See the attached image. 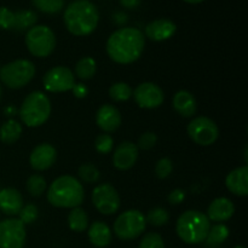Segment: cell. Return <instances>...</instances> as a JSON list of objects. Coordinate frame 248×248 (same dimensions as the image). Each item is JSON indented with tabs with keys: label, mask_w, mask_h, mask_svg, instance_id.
<instances>
[{
	"label": "cell",
	"mask_w": 248,
	"mask_h": 248,
	"mask_svg": "<svg viewBox=\"0 0 248 248\" xmlns=\"http://www.w3.org/2000/svg\"><path fill=\"white\" fill-rule=\"evenodd\" d=\"M145 38L142 31L125 27L114 31L107 40V53L119 64H130L142 56Z\"/></svg>",
	"instance_id": "obj_1"
},
{
	"label": "cell",
	"mask_w": 248,
	"mask_h": 248,
	"mask_svg": "<svg viewBox=\"0 0 248 248\" xmlns=\"http://www.w3.org/2000/svg\"><path fill=\"white\" fill-rule=\"evenodd\" d=\"M63 19L69 33L86 36L93 33L98 26L99 12L90 0H74L65 9Z\"/></svg>",
	"instance_id": "obj_2"
},
{
	"label": "cell",
	"mask_w": 248,
	"mask_h": 248,
	"mask_svg": "<svg viewBox=\"0 0 248 248\" xmlns=\"http://www.w3.org/2000/svg\"><path fill=\"white\" fill-rule=\"evenodd\" d=\"M85 198L82 184L72 176H61L51 183L47 200L58 208L79 207Z\"/></svg>",
	"instance_id": "obj_3"
},
{
	"label": "cell",
	"mask_w": 248,
	"mask_h": 248,
	"mask_svg": "<svg viewBox=\"0 0 248 248\" xmlns=\"http://www.w3.org/2000/svg\"><path fill=\"white\" fill-rule=\"evenodd\" d=\"M210 228V219L205 213L190 210L179 216L176 224V232L179 239L186 244L198 245L206 241Z\"/></svg>",
	"instance_id": "obj_4"
},
{
	"label": "cell",
	"mask_w": 248,
	"mask_h": 248,
	"mask_svg": "<svg viewBox=\"0 0 248 248\" xmlns=\"http://www.w3.org/2000/svg\"><path fill=\"white\" fill-rule=\"evenodd\" d=\"M51 102L44 92L34 91L26 97L19 109L22 123L28 127H39L50 118Z\"/></svg>",
	"instance_id": "obj_5"
},
{
	"label": "cell",
	"mask_w": 248,
	"mask_h": 248,
	"mask_svg": "<svg viewBox=\"0 0 248 248\" xmlns=\"http://www.w3.org/2000/svg\"><path fill=\"white\" fill-rule=\"evenodd\" d=\"M35 75V67L28 60H17L0 68V80L5 86L18 90L26 86Z\"/></svg>",
	"instance_id": "obj_6"
},
{
	"label": "cell",
	"mask_w": 248,
	"mask_h": 248,
	"mask_svg": "<svg viewBox=\"0 0 248 248\" xmlns=\"http://www.w3.org/2000/svg\"><path fill=\"white\" fill-rule=\"evenodd\" d=\"M26 45L35 57H48L55 51L56 36L47 26H34L26 34Z\"/></svg>",
	"instance_id": "obj_7"
},
{
	"label": "cell",
	"mask_w": 248,
	"mask_h": 248,
	"mask_svg": "<svg viewBox=\"0 0 248 248\" xmlns=\"http://www.w3.org/2000/svg\"><path fill=\"white\" fill-rule=\"evenodd\" d=\"M147 228L145 217L138 210H128L121 213L114 223V232L124 241L137 239Z\"/></svg>",
	"instance_id": "obj_8"
},
{
	"label": "cell",
	"mask_w": 248,
	"mask_h": 248,
	"mask_svg": "<svg viewBox=\"0 0 248 248\" xmlns=\"http://www.w3.org/2000/svg\"><path fill=\"white\" fill-rule=\"evenodd\" d=\"M188 135L194 143L202 147L213 144L219 137V128L207 116H198L188 125Z\"/></svg>",
	"instance_id": "obj_9"
},
{
	"label": "cell",
	"mask_w": 248,
	"mask_h": 248,
	"mask_svg": "<svg viewBox=\"0 0 248 248\" xmlns=\"http://www.w3.org/2000/svg\"><path fill=\"white\" fill-rule=\"evenodd\" d=\"M92 202L99 213L110 216L120 208V196L111 184L103 183L97 186L92 191Z\"/></svg>",
	"instance_id": "obj_10"
},
{
	"label": "cell",
	"mask_w": 248,
	"mask_h": 248,
	"mask_svg": "<svg viewBox=\"0 0 248 248\" xmlns=\"http://www.w3.org/2000/svg\"><path fill=\"white\" fill-rule=\"evenodd\" d=\"M26 244V228L17 218L0 222V248H23Z\"/></svg>",
	"instance_id": "obj_11"
},
{
	"label": "cell",
	"mask_w": 248,
	"mask_h": 248,
	"mask_svg": "<svg viewBox=\"0 0 248 248\" xmlns=\"http://www.w3.org/2000/svg\"><path fill=\"white\" fill-rule=\"evenodd\" d=\"M44 87L48 92L58 93V92H67L74 87L75 77L72 70L63 65L53 67L48 70L43 79Z\"/></svg>",
	"instance_id": "obj_12"
},
{
	"label": "cell",
	"mask_w": 248,
	"mask_h": 248,
	"mask_svg": "<svg viewBox=\"0 0 248 248\" xmlns=\"http://www.w3.org/2000/svg\"><path fill=\"white\" fill-rule=\"evenodd\" d=\"M138 107L144 109H155L159 108L164 103L165 94L161 87L157 86L154 82H143L138 85L132 92Z\"/></svg>",
	"instance_id": "obj_13"
},
{
	"label": "cell",
	"mask_w": 248,
	"mask_h": 248,
	"mask_svg": "<svg viewBox=\"0 0 248 248\" xmlns=\"http://www.w3.org/2000/svg\"><path fill=\"white\" fill-rule=\"evenodd\" d=\"M56 159H57V152L55 147L48 143H41L36 145L31 153L29 162L31 169L35 171H45L55 164Z\"/></svg>",
	"instance_id": "obj_14"
},
{
	"label": "cell",
	"mask_w": 248,
	"mask_h": 248,
	"mask_svg": "<svg viewBox=\"0 0 248 248\" xmlns=\"http://www.w3.org/2000/svg\"><path fill=\"white\" fill-rule=\"evenodd\" d=\"M140 149L132 142H123L118 145L113 154V165L120 171H127L132 169L138 159Z\"/></svg>",
	"instance_id": "obj_15"
},
{
	"label": "cell",
	"mask_w": 248,
	"mask_h": 248,
	"mask_svg": "<svg viewBox=\"0 0 248 248\" xmlns=\"http://www.w3.org/2000/svg\"><path fill=\"white\" fill-rule=\"evenodd\" d=\"M96 124L106 133L114 132L121 125V114L111 104H104L96 114Z\"/></svg>",
	"instance_id": "obj_16"
},
{
	"label": "cell",
	"mask_w": 248,
	"mask_h": 248,
	"mask_svg": "<svg viewBox=\"0 0 248 248\" xmlns=\"http://www.w3.org/2000/svg\"><path fill=\"white\" fill-rule=\"evenodd\" d=\"M177 31L174 22L167 18H159L145 27V35L153 41H164L172 38Z\"/></svg>",
	"instance_id": "obj_17"
},
{
	"label": "cell",
	"mask_w": 248,
	"mask_h": 248,
	"mask_svg": "<svg viewBox=\"0 0 248 248\" xmlns=\"http://www.w3.org/2000/svg\"><path fill=\"white\" fill-rule=\"evenodd\" d=\"M235 206L228 198H217L207 208V218L212 222H227L234 216Z\"/></svg>",
	"instance_id": "obj_18"
},
{
	"label": "cell",
	"mask_w": 248,
	"mask_h": 248,
	"mask_svg": "<svg viewBox=\"0 0 248 248\" xmlns=\"http://www.w3.org/2000/svg\"><path fill=\"white\" fill-rule=\"evenodd\" d=\"M225 186L230 193L239 196L248 195V167L242 166L232 170L225 178Z\"/></svg>",
	"instance_id": "obj_19"
},
{
	"label": "cell",
	"mask_w": 248,
	"mask_h": 248,
	"mask_svg": "<svg viewBox=\"0 0 248 248\" xmlns=\"http://www.w3.org/2000/svg\"><path fill=\"white\" fill-rule=\"evenodd\" d=\"M23 207V198L17 189L5 188L0 190V211L7 216H17Z\"/></svg>",
	"instance_id": "obj_20"
},
{
	"label": "cell",
	"mask_w": 248,
	"mask_h": 248,
	"mask_svg": "<svg viewBox=\"0 0 248 248\" xmlns=\"http://www.w3.org/2000/svg\"><path fill=\"white\" fill-rule=\"evenodd\" d=\"M172 103H173L174 110L184 118H190V116L195 115L196 110H198V103H196L195 97L186 90L177 92Z\"/></svg>",
	"instance_id": "obj_21"
},
{
	"label": "cell",
	"mask_w": 248,
	"mask_h": 248,
	"mask_svg": "<svg viewBox=\"0 0 248 248\" xmlns=\"http://www.w3.org/2000/svg\"><path fill=\"white\" fill-rule=\"evenodd\" d=\"M89 240L93 246L107 247L111 241V230L106 223L94 222L89 228Z\"/></svg>",
	"instance_id": "obj_22"
},
{
	"label": "cell",
	"mask_w": 248,
	"mask_h": 248,
	"mask_svg": "<svg viewBox=\"0 0 248 248\" xmlns=\"http://www.w3.org/2000/svg\"><path fill=\"white\" fill-rule=\"evenodd\" d=\"M22 135V125L18 121L10 119L0 127V140L5 144H14Z\"/></svg>",
	"instance_id": "obj_23"
},
{
	"label": "cell",
	"mask_w": 248,
	"mask_h": 248,
	"mask_svg": "<svg viewBox=\"0 0 248 248\" xmlns=\"http://www.w3.org/2000/svg\"><path fill=\"white\" fill-rule=\"evenodd\" d=\"M68 224H69V228L73 232H85L89 227V216L82 208H72L69 216H68Z\"/></svg>",
	"instance_id": "obj_24"
},
{
	"label": "cell",
	"mask_w": 248,
	"mask_h": 248,
	"mask_svg": "<svg viewBox=\"0 0 248 248\" xmlns=\"http://www.w3.org/2000/svg\"><path fill=\"white\" fill-rule=\"evenodd\" d=\"M36 21H38V16L31 10H19V11L15 12V23L14 28L16 31H26V29H31V27L35 26Z\"/></svg>",
	"instance_id": "obj_25"
},
{
	"label": "cell",
	"mask_w": 248,
	"mask_h": 248,
	"mask_svg": "<svg viewBox=\"0 0 248 248\" xmlns=\"http://www.w3.org/2000/svg\"><path fill=\"white\" fill-rule=\"evenodd\" d=\"M96 61L91 57H84L78 61L75 65V74L81 80H90L96 74Z\"/></svg>",
	"instance_id": "obj_26"
},
{
	"label": "cell",
	"mask_w": 248,
	"mask_h": 248,
	"mask_svg": "<svg viewBox=\"0 0 248 248\" xmlns=\"http://www.w3.org/2000/svg\"><path fill=\"white\" fill-rule=\"evenodd\" d=\"M229 236V228L224 224H216L210 228L206 241L208 246L216 247L218 245H222Z\"/></svg>",
	"instance_id": "obj_27"
},
{
	"label": "cell",
	"mask_w": 248,
	"mask_h": 248,
	"mask_svg": "<svg viewBox=\"0 0 248 248\" xmlns=\"http://www.w3.org/2000/svg\"><path fill=\"white\" fill-rule=\"evenodd\" d=\"M109 96L115 102H125L132 97V89L126 82H116L109 89Z\"/></svg>",
	"instance_id": "obj_28"
},
{
	"label": "cell",
	"mask_w": 248,
	"mask_h": 248,
	"mask_svg": "<svg viewBox=\"0 0 248 248\" xmlns=\"http://www.w3.org/2000/svg\"><path fill=\"white\" fill-rule=\"evenodd\" d=\"M27 191L31 194L34 198H38V196H41L44 193H45L46 189V181L43 176L40 174H31L28 178L26 183Z\"/></svg>",
	"instance_id": "obj_29"
},
{
	"label": "cell",
	"mask_w": 248,
	"mask_h": 248,
	"mask_svg": "<svg viewBox=\"0 0 248 248\" xmlns=\"http://www.w3.org/2000/svg\"><path fill=\"white\" fill-rule=\"evenodd\" d=\"M33 5L44 14L53 15L64 7V0H31Z\"/></svg>",
	"instance_id": "obj_30"
},
{
	"label": "cell",
	"mask_w": 248,
	"mask_h": 248,
	"mask_svg": "<svg viewBox=\"0 0 248 248\" xmlns=\"http://www.w3.org/2000/svg\"><path fill=\"white\" fill-rule=\"evenodd\" d=\"M145 220H147V223L152 224L153 227H162V225L169 223L170 215L165 208L155 207L148 212Z\"/></svg>",
	"instance_id": "obj_31"
},
{
	"label": "cell",
	"mask_w": 248,
	"mask_h": 248,
	"mask_svg": "<svg viewBox=\"0 0 248 248\" xmlns=\"http://www.w3.org/2000/svg\"><path fill=\"white\" fill-rule=\"evenodd\" d=\"M78 176L85 183H96V182L99 181V177H101V173H99L98 169H97L94 165L92 164H82L81 166L78 170Z\"/></svg>",
	"instance_id": "obj_32"
},
{
	"label": "cell",
	"mask_w": 248,
	"mask_h": 248,
	"mask_svg": "<svg viewBox=\"0 0 248 248\" xmlns=\"http://www.w3.org/2000/svg\"><path fill=\"white\" fill-rule=\"evenodd\" d=\"M114 147V140L110 135L108 133H102V135L97 136L96 140H94V148L99 154H109L113 150Z\"/></svg>",
	"instance_id": "obj_33"
},
{
	"label": "cell",
	"mask_w": 248,
	"mask_h": 248,
	"mask_svg": "<svg viewBox=\"0 0 248 248\" xmlns=\"http://www.w3.org/2000/svg\"><path fill=\"white\" fill-rule=\"evenodd\" d=\"M38 215H39L38 207H36L35 205H33V203H28V205L23 206L22 210L19 211L18 219L21 220L24 225L31 224V223H33L34 220H36Z\"/></svg>",
	"instance_id": "obj_34"
},
{
	"label": "cell",
	"mask_w": 248,
	"mask_h": 248,
	"mask_svg": "<svg viewBox=\"0 0 248 248\" xmlns=\"http://www.w3.org/2000/svg\"><path fill=\"white\" fill-rule=\"evenodd\" d=\"M173 171V164L169 157H162L156 162L155 166V174L159 179H165Z\"/></svg>",
	"instance_id": "obj_35"
},
{
	"label": "cell",
	"mask_w": 248,
	"mask_h": 248,
	"mask_svg": "<svg viewBox=\"0 0 248 248\" xmlns=\"http://www.w3.org/2000/svg\"><path fill=\"white\" fill-rule=\"evenodd\" d=\"M138 248H165L162 237L156 232H149L140 241Z\"/></svg>",
	"instance_id": "obj_36"
},
{
	"label": "cell",
	"mask_w": 248,
	"mask_h": 248,
	"mask_svg": "<svg viewBox=\"0 0 248 248\" xmlns=\"http://www.w3.org/2000/svg\"><path fill=\"white\" fill-rule=\"evenodd\" d=\"M15 23V12L9 10L7 7H0V28L1 29H12Z\"/></svg>",
	"instance_id": "obj_37"
},
{
	"label": "cell",
	"mask_w": 248,
	"mask_h": 248,
	"mask_svg": "<svg viewBox=\"0 0 248 248\" xmlns=\"http://www.w3.org/2000/svg\"><path fill=\"white\" fill-rule=\"evenodd\" d=\"M156 142H157V136L155 135L154 132H145L143 133V135L140 137V140H138L137 148L142 150H149L156 144Z\"/></svg>",
	"instance_id": "obj_38"
},
{
	"label": "cell",
	"mask_w": 248,
	"mask_h": 248,
	"mask_svg": "<svg viewBox=\"0 0 248 248\" xmlns=\"http://www.w3.org/2000/svg\"><path fill=\"white\" fill-rule=\"evenodd\" d=\"M169 202L171 205H179L186 200V193L182 189H174L169 194Z\"/></svg>",
	"instance_id": "obj_39"
},
{
	"label": "cell",
	"mask_w": 248,
	"mask_h": 248,
	"mask_svg": "<svg viewBox=\"0 0 248 248\" xmlns=\"http://www.w3.org/2000/svg\"><path fill=\"white\" fill-rule=\"evenodd\" d=\"M72 91L77 98H85L87 93H89V90H87V87L84 84H75Z\"/></svg>",
	"instance_id": "obj_40"
},
{
	"label": "cell",
	"mask_w": 248,
	"mask_h": 248,
	"mask_svg": "<svg viewBox=\"0 0 248 248\" xmlns=\"http://www.w3.org/2000/svg\"><path fill=\"white\" fill-rule=\"evenodd\" d=\"M120 2L126 9H136L140 6V0H120Z\"/></svg>",
	"instance_id": "obj_41"
},
{
	"label": "cell",
	"mask_w": 248,
	"mask_h": 248,
	"mask_svg": "<svg viewBox=\"0 0 248 248\" xmlns=\"http://www.w3.org/2000/svg\"><path fill=\"white\" fill-rule=\"evenodd\" d=\"M5 113H6L9 116H12L15 113H16V109H15L14 107H9V108H7L6 110H5Z\"/></svg>",
	"instance_id": "obj_42"
},
{
	"label": "cell",
	"mask_w": 248,
	"mask_h": 248,
	"mask_svg": "<svg viewBox=\"0 0 248 248\" xmlns=\"http://www.w3.org/2000/svg\"><path fill=\"white\" fill-rule=\"evenodd\" d=\"M186 2H189V4H200L203 0H184Z\"/></svg>",
	"instance_id": "obj_43"
},
{
	"label": "cell",
	"mask_w": 248,
	"mask_h": 248,
	"mask_svg": "<svg viewBox=\"0 0 248 248\" xmlns=\"http://www.w3.org/2000/svg\"><path fill=\"white\" fill-rule=\"evenodd\" d=\"M1 96H2V89H1V85H0V101H1Z\"/></svg>",
	"instance_id": "obj_44"
},
{
	"label": "cell",
	"mask_w": 248,
	"mask_h": 248,
	"mask_svg": "<svg viewBox=\"0 0 248 248\" xmlns=\"http://www.w3.org/2000/svg\"><path fill=\"white\" fill-rule=\"evenodd\" d=\"M234 248H246L245 246H236V247H234Z\"/></svg>",
	"instance_id": "obj_45"
}]
</instances>
